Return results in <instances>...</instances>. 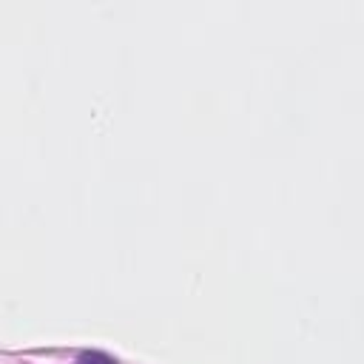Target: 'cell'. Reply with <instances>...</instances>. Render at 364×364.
Returning <instances> with one entry per match:
<instances>
[{
    "instance_id": "6da1fadb",
    "label": "cell",
    "mask_w": 364,
    "mask_h": 364,
    "mask_svg": "<svg viewBox=\"0 0 364 364\" xmlns=\"http://www.w3.org/2000/svg\"><path fill=\"white\" fill-rule=\"evenodd\" d=\"M77 364H117V361L108 358V355H102V353H82L77 358Z\"/></svg>"
}]
</instances>
